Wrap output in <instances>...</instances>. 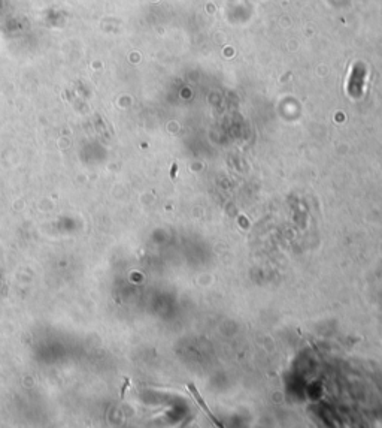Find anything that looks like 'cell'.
Masks as SVG:
<instances>
[{
  "label": "cell",
  "mask_w": 382,
  "mask_h": 428,
  "mask_svg": "<svg viewBox=\"0 0 382 428\" xmlns=\"http://www.w3.org/2000/svg\"><path fill=\"white\" fill-rule=\"evenodd\" d=\"M188 388H190V391H191V395H193L194 401H196V403H197V404H199V406L202 407V411H203V412H205V413H206V415L209 416V419H211V421H212V422H214V424H215L217 427H221V428H223L224 425H223V424H221V422H220V421H218V419H217V418L214 416V413H212L211 411H209V407H207V406H206V403L203 401V398H202L200 393H199V391H197V388H196V386H194L193 383H188Z\"/></svg>",
  "instance_id": "1"
},
{
  "label": "cell",
  "mask_w": 382,
  "mask_h": 428,
  "mask_svg": "<svg viewBox=\"0 0 382 428\" xmlns=\"http://www.w3.org/2000/svg\"><path fill=\"white\" fill-rule=\"evenodd\" d=\"M175 172H176V165L174 166V168H172V178L175 177Z\"/></svg>",
  "instance_id": "2"
}]
</instances>
